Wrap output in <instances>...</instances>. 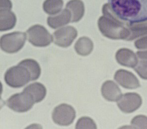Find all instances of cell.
Returning <instances> with one entry per match:
<instances>
[{
  "instance_id": "cell-1",
  "label": "cell",
  "mask_w": 147,
  "mask_h": 129,
  "mask_svg": "<svg viewBox=\"0 0 147 129\" xmlns=\"http://www.w3.org/2000/svg\"><path fill=\"white\" fill-rule=\"evenodd\" d=\"M114 13L128 23L147 20V0H108Z\"/></svg>"
},
{
  "instance_id": "cell-2",
  "label": "cell",
  "mask_w": 147,
  "mask_h": 129,
  "mask_svg": "<svg viewBox=\"0 0 147 129\" xmlns=\"http://www.w3.org/2000/svg\"><path fill=\"white\" fill-rule=\"evenodd\" d=\"M103 15L98 20V26L100 32L108 38L127 40L129 36L127 26L130 23L120 19L113 11L109 4L102 7Z\"/></svg>"
},
{
  "instance_id": "cell-3",
  "label": "cell",
  "mask_w": 147,
  "mask_h": 129,
  "mask_svg": "<svg viewBox=\"0 0 147 129\" xmlns=\"http://www.w3.org/2000/svg\"><path fill=\"white\" fill-rule=\"evenodd\" d=\"M4 79L6 83L13 88H20L32 81L30 71L20 62L7 71Z\"/></svg>"
},
{
  "instance_id": "cell-4",
  "label": "cell",
  "mask_w": 147,
  "mask_h": 129,
  "mask_svg": "<svg viewBox=\"0 0 147 129\" xmlns=\"http://www.w3.org/2000/svg\"><path fill=\"white\" fill-rule=\"evenodd\" d=\"M26 39V33L22 32H13L6 34L1 37V48L7 53H17L24 47Z\"/></svg>"
},
{
  "instance_id": "cell-5",
  "label": "cell",
  "mask_w": 147,
  "mask_h": 129,
  "mask_svg": "<svg viewBox=\"0 0 147 129\" xmlns=\"http://www.w3.org/2000/svg\"><path fill=\"white\" fill-rule=\"evenodd\" d=\"M26 33L28 41L36 47H46L53 40V37L48 30L39 24L31 26L26 31Z\"/></svg>"
},
{
  "instance_id": "cell-6",
  "label": "cell",
  "mask_w": 147,
  "mask_h": 129,
  "mask_svg": "<svg viewBox=\"0 0 147 129\" xmlns=\"http://www.w3.org/2000/svg\"><path fill=\"white\" fill-rule=\"evenodd\" d=\"M35 103L32 97L24 90L21 93L13 94L6 102L7 107L19 113L26 112L30 110Z\"/></svg>"
},
{
  "instance_id": "cell-7",
  "label": "cell",
  "mask_w": 147,
  "mask_h": 129,
  "mask_svg": "<svg viewBox=\"0 0 147 129\" xmlns=\"http://www.w3.org/2000/svg\"><path fill=\"white\" fill-rule=\"evenodd\" d=\"M52 116L55 123L58 125L68 126L73 123L76 113L72 106L63 103L55 107Z\"/></svg>"
},
{
  "instance_id": "cell-8",
  "label": "cell",
  "mask_w": 147,
  "mask_h": 129,
  "mask_svg": "<svg viewBox=\"0 0 147 129\" xmlns=\"http://www.w3.org/2000/svg\"><path fill=\"white\" fill-rule=\"evenodd\" d=\"M78 36V32L72 26H67L60 28L53 33L55 44L61 47L66 48L70 46Z\"/></svg>"
},
{
  "instance_id": "cell-9",
  "label": "cell",
  "mask_w": 147,
  "mask_h": 129,
  "mask_svg": "<svg viewBox=\"0 0 147 129\" xmlns=\"http://www.w3.org/2000/svg\"><path fill=\"white\" fill-rule=\"evenodd\" d=\"M142 99L139 94L135 92H128L122 96L118 100L117 106L123 112L131 113L140 108Z\"/></svg>"
},
{
  "instance_id": "cell-10",
  "label": "cell",
  "mask_w": 147,
  "mask_h": 129,
  "mask_svg": "<svg viewBox=\"0 0 147 129\" xmlns=\"http://www.w3.org/2000/svg\"><path fill=\"white\" fill-rule=\"evenodd\" d=\"M114 78L118 84L125 89H134L140 87L137 77L128 71L120 69L116 71Z\"/></svg>"
},
{
  "instance_id": "cell-11",
  "label": "cell",
  "mask_w": 147,
  "mask_h": 129,
  "mask_svg": "<svg viewBox=\"0 0 147 129\" xmlns=\"http://www.w3.org/2000/svg\"><path fill=\"white\" fill-rule=\"evenodd\" d=\"M116 61L123 66L134 68L138 64V58L134 52L127 48L118 50L115 55Z\"/></svg>"
},
{
  "instance_id": "cell-12",
  "label": "cell",
  "mask_w": 147,
  "mask_h": 129,
  "mask_svg": "<svg viewBox=\"0 0 147 129\" xmlns=\"http://www.w3.org/2000/svg\"><path fill=\"white\" fill-rule=\"evenodd\" d=\"M102 95L109 101H117L122 96L121 90L117 85L112 81H107L102 85Z\"/></svg>"
},
{
  "instance_id": "cell-13",
  "label": "cell",
  "mask_w": 147,
  "mask_h": 129,
  "mask_svg": "<svg viewBox=\"0 0 147 129\" xmlns=\"http://www.w3.org/2000/svg\"><path fill=\"white\" fill-rule=\"evenodd\" d=\"M17 22V17L11 9H0V31L13 29Z\"/></svg>"
},
{
  "instance_id": "cell-14",
  "label": "cell",
  "mask_w": 147,
  "mask_h": 129,
  "mask_svg": "<svg viewBox=\"0 0 147 129\" xmlns=\"http://www.w3.org/2000/svg\"><path fill=\"white\" fill-rule=\"evenodd\" d=\"M71 20V13L66 9L60 11L58 15L48 17L47 22L50 28L56 29L68 24Z\"/></svg>"
},
{
  "instance_id": "cell-15",
  "label": "cell",
  "mask_w": 147,
  "mask_h": 129,
  "mask_svg": "<svg viewBox=\"0 0 147 129\" xmlns=\"http://www.w3.org/2000/svg\"><path fill=\"white\" fill-rule=\"evenodd\" d=\"M66 9L71 13V22H78L85 13V6L81 0H71L67 4Z\"/></svg>"
},
{
  "instance_id": "cell-16",
  "label": "cell",
  "mask_w": 147,
  "mask_h": 129,
  "mask_svg": "<svg viewBox=\"0 0 147 129\" xmlns=\"http://www.w3.org/2000/svg\"><path fill=\"white\" fill-rule=\"evenodd\" d=\"M23 90L28 92L32 97L35 103L42 101L47 93L46 87L44 85L39 83L30 84Z\"/></svg>"
},
{
  "instance_id": "cell-17",
  "label": "cell",
  "mask_w": 147,
  "mask_h": 129,
  "mask_svg": "<svg viewBox=\"0 0 147 129\" xmlns=\"http://www.w3.org/2000/svg\"><path fill=\"white\" fill-rule=\"evenodd\" d=\"M129 36L127 41H132L147 35V20L139 22L130 23L128 26Z\"/></svg>"
},
{
  "instance_id": "cell-18",
  "label": "cell",
  "mask_w": 147,
  "mask_h": 129,
  "mask_svg": "<svg viewBox=\"0 0 147 129\" xmlns=\"http://www.w3.org/2000/svg\"><path fill=\"white\" fill-rule=\"evenodd\" d=\"M75 50L78 54L83 56L90 55L94 49V43L87 37L80 38L75 44Z\"/></svg>"
},
{
  "instance_id": "cell-19",
  "label": "cell",
  "mask_w": 147,
  "mask_h": 129,
  "mask_svg": "<svg viewBox=\"0 0 147 129\" xmlns=\"http://www.w3.org/2000/svg\"><path fill=\"white\" fill-rule=\"evenodd\" d=\"M63 6V0H45L43 4V9L48 15H56L61 11Z\"/></svg>"
},
{
  "instance_id": "cell-20",
  "label": "cell",
  "mask_w": 147,
  "mask_h": 129,
  "mask_svg": "<svg viewBox=\"0 0 147 129\" xmlns=\"http://www.w3.org/2000/svg\"><path fill=\"white\" fill-rule=\"evenodd\" d=\"M26 67L31 74L32 81L38 79L41 75V68L37 62L33 59H25L20 62Z\"/></svg>"
},
{
  "instance_id": "cell-21",
  "label": "cell",
  "mask_w": 147,
  "mask_h": 129,
  "mask_svg": "<svg viewBox=\"0 0 147 129\" xmlns=\"http://www.w3.org/2000/svg\"><path fill=\"white\" fill-rule=\"evenodd\" d=\"M76 129H96V123L88 117H82L78 120Z\"/></svg>"
},
{
  "instance_id": "cell-22",
  "label": "cell",
  "mask_w": 147,
  "mask_h": 129,
  "mask_svg": "<svg viewBox=\"0 0 147 129\" xmlns=\"http://www.w3.org/2000/svg\"><path fill=\"white\" fill-rule=\"evenodd\" d=\"M132 127L137 129H147V117L138 115L135 117L131 122Z\"/></svg>"
},
{
  "instance_id": "cell-23",
  "label": "cell",
  "mask_w": 147,
  "mask_h": 129,
  "mask_svg": "<svg viewBox=\"0 0 147 129\" xmlns=\"http://www.w3.org/2000/svg\"><path fill=\"white\" fill-rule=\"evenodd\" d=\"M134 70L142 79L147 80V60H143L138 62Z\"/></svg>"
},
{
  "instance_id": "cell-24",
  "label": "cell",
  "mask_w": 147,
  "mask_h": 129,
  "mask_svg": "<svg viewBox=\"0 0 147 129\" xmlns=\"http://www.w3.org/2000/svg\"><path fill=\"white\" fill-rule=\"evenodd\" d=\"M135 46L139 49H147V35L136 40L135 42Z\"/></svg>"
},
{
  "instance_id": "cell-25",
  "label": "cell",
  "mask_w": 147,
  "mask_h": 129,
  "mask_svg": "<svg viewBox=\"0 0 147 129\" xmlns=\"http://www.w3.org/2000/svg\"><path fill=\"white\" fill-rule=\"evenodd\" d=\"M11 7H12V4L10 0H1L0 9L11 10Z\"/></svg>"
},
{
  "instance_id": "cell-26",
  "label": "cell",
  "mask_w": 147,
  "mask_h": 129,
  "mask_svg": "<svg viewBox=\"0 0 147 129\" xmlns=\"http://www.w3.org/2000/svg\"><path fill=\"white\" fill-rule=\"evenodd\" d=\"M137 55L140 59L147 60V51H138L137 52Z\"/></svg>"
}]
</instances>
